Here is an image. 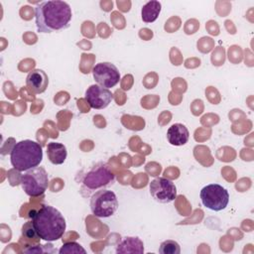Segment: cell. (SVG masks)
<instances>
[{"label":"cell","instance_id":"cell-1","mask_svg":"<svg viewBox=\"0 0 254 254\" xmlns=\"http://www.w3.org/2000/svg\"><path fill=\"white\" fill-rule=\"evenodd\" d=\"M72 13L70 6L61 0L44 1L35 8L36 26L39 33H53L69 27Z\"/></svg>","mask_w":254,"mask_h":254},{"label":"cell","instance_id":"cell-18","mask_svg":"<svg viewBox=\"0 0 254 254\" xmlns=\"http://www.w3.org/2000/svg\"><path fill=\"white\" fill-rule=\"evenodd\" d=\"M25 253H55L56 249L53 247L52 244H46V245H42V244H37V245H32L29 246L28 248L24 249Z\"/></svg>","mask_w":254,"mask_h":254},{"label":"cell","instance_id":"cell-9","mask_svg":"<svg viewBox=\"0 0 254 254\" xmlns=\"http://www.w3.org/2000/svg\"><path fill=\"white\" fill-rule=\"evenodd\" d=\"M152 197L161 203H169L177 197V188L175 184L167 178H156L149 185Z\"/></svg>","mask_w":254,"mask_h":254},{"label":"cell","instance_id":"cell-12","mask_svg":"<svg viewBox=\"0 0 254 254\" xmlns=\"http://www.w3.org/2000/svg\"><path fill=\"white\" fill-rule=\"evenodd\" d=\"M190 138L188 128L182 123H175L171 125L167 131V139L171 145L183 146Z\"/></svg>","mask_w":254,"mask_h":254},{"label":"cell","instance_id":"cell-3","mask_svg":"<svg viewBox=\"0 0 254 254\" xmlns=\"http://www.w3.org/2000/svg\"><path fill=\"white\" fill-rule=\"evenodd\" d=\"M42 160V146L33 140L27 139L17 142L10 151L11 165L19 172H25L39 166Z\"/></svg>","mask_w":254,"mask_h":254},{"label":"cell","instance_id":"cell-6","mask_svg":"<svg viewBox=\"0 0 254 254\" xmlns=\"http://www.w3.org/2000/svg\"><path fill=\"white\" fill-rule=\"evenodd\" d=\"M119 206L114 191L101 189L95 191L90 198V210L97 217H109L113 215Z\"/></svg>","mask_w":254,"mask_h":254},{"label":"cell","instance_id":"cell-11","mask_svg":"<svg viewBox=\"0 0 254 254\" xmlns=\"http://www.w3.org/2000/svg\"><path fill=\"white\" fill-rule=\"evenodd\" d=\"M26 84L28 88L36 94H40L46 91L49 85L48 74L40 68L31 70L26 77Z\"/></svg>","mask_w":254,"mask_h":254},{"label":"cell","instance_id":"cell-13","mask_svg":"<svg viewBox=\"0 0 254 254\" xmlns=\"http://www.w3.org/2000/svg\"><path fill=\"white\" fill-rule=\"evenodd\" d=\"M144 244L139 237H125L116 246V253H143Z\"/></svg>","mask_w":254,"mask_h":254},{"label":"cell","instance_id":"cell-16","mask_svg":"<svg viewBox=\"0 0 254 254\" xmlns=\"http://www.w3.org/2000/svg\"><path fill=\"white\" fill-rule=\"evenodd\" d=\"M159 252L161 254H180L181 253V247L179 243L175 240H165L161 243Z\"/></svg>","mask_w":254,"mask_h":254},{"label":"cell","instance_id":"cell-5","mask_svg":"<svg viewBox=\"0 0 254 254\" xmlns=\"http://www.w3.org/2000/svg\"><path fill=\"white\" fill-rule=\"evenodd\" d=\"M115 181V175L110 167L103 162L95 164L83 177L82 186L88 191L98 190L111 186Z\"/></svg>","mask_w":254,"mask_h":254},{"label":"cell","instance_id":"cell-14","mask_svg":"<svg viewBox=\"0 0 254 254\" xmlns=\"http://www.w3.org/2000/svg\"><path fill=\"white\" fill-rule=\"evenodd\" d=\"M47 155L52 164L62 165L66 159L67 152L64 144L58 142H50L47 146Z\"/></svg>","mask_w":254,"mask_h":254},{"label":"cell","instance_id":"cell-4","mask_svg":"<svg viewBox=\"0 0 254 254\" xmlns=\"http://www.w3.org/2000/svg\"><path fill=\"white\" fill-rule=\"evenodd\" d=\"M20 184L23 190L30 196L42 195L49 186L48 173L44 167H35L25 171L20 177Z\"/></svg>","mask_w":254,"mask_h":254},{"label":"cell","instance_id":"cell-17","mask_svg":"<svg viewBox=\"0 0 254 254\" xmlns=\"http://www.w3.org/2000/svg\"><path fill=\"white\" fill-rule=\"evenodd\" d=\"M60 254H85L86 251L85 249L78 243L74 242V241H70V242H66L64 243V245L61 247V249L59 250Z\"/></svg>","mask_w":254,"mask_h":254},{"label":"cell","instance_id":"cell-19","mask_svg":"<svg viewBox=\"0 0 254 254\" xmlns=\"http://www.w3.org/2000/svg\"><path fill=\"white\" fill-rule=\"evenodd\" d=\"M22 235L27 239H39V235L37 234L32 221H27L22 226Z\"/></svg>","mask_w":254,"mask_h":254},{"label":"cell","instance_id":"cell-8","mask_svg":"<svg viewBox=\"0 0 254 254\" xmlns=\"http://www.w3.org/2000/svg\"><path fill=\"white\" fill-rule=\"evenodd\" d=\"M92 75L98 85L107 89L115 86L120 80L118 68L108 62L96 64L92 68Z\"/></svg>","mask_w":254,"mask_h":254},{"label":"cell","instance_id":"cell-15","mask_svg":"<svg viewBox=\"0 0 254 254\" xmlns=\"http://www.w3.org/2000/svg\"><path fill=\"white\" fill-rule=\"evenodd\" d=\"M161 3L156 0L147 2L141 10V17L145 23H153L159 17L161 12Z\"/></svg>","mask_w":254,"mask_h":254},{"label":"cell","instance_id":"cell-10","mask_svg":"<svg viewBox=\"0 0 254 254\" xmlns=\"http://www.w3.org/2000/svg\"><path fill=\"white\" fill-rule=\"evenodd\" d=\"M113 99L112 92L98 84H92L85 91V100L91 108L103 109L109 105Z\"/></svg>","mask_w":254,"mask_h":254},{"label":"cell","instance_id":"cell-7","mask_svg":"<svg viewBox=\"0 0 254 254\" xmlns=\"http://www.w3.org/2000/svg\"><path fill=\"white\" fill-rule=\"evenodd\" d=\"M202 204L213 211L224 209L229 202V193L218 184H209L203 187L199 193Z\"/></svg>","mask_w":254,"mask_h":254},{"label":"cell","instance_id":"cell-2","mask_svg":"<svg viewBox=\"0 0 254 254\" xmlns=\"http://www.w3.org/2000/svg\"><path fill=\"white\" fill-rule=\"evenodd\" d=\"M29 216L40 239L47 242L62 238L65 231L64 215L52 205L43 204L39 209L31 211Z\"/></svg>","mask_w":254,"mask_h":254}]
</instances>
